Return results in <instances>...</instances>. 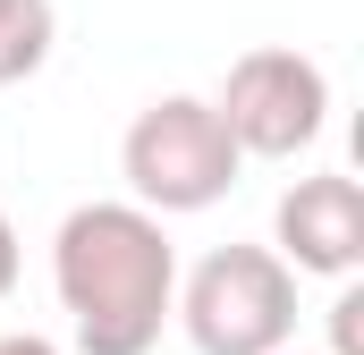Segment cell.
Wrapping results in <instances>:
<instances>
[{
  "mask_svg": "<svg viewBox=\"0 0 364 355\" xmlns=\"http://www.w3.org/2000/svg\"><path fill=\"white\" fill-rule=\"evenodd\" d=\"M51 288L85 355H153L178 305V254L161 212L144 203H77L51 237Z\"/></svg>",
  "mask_w": 364,
  "mask_h": 355,
  "instance_id": "1",
  "label": "cell"
},
{
  "mask_svg": "<svg viewBox=\"0 0 364 355\" xmlns=\"http://www.w3.org/2000/svg\"><path fill=\"white\" fill-rule=\"evenodd\" d=\"M170 313L186 322L195 355H279L296 339V271L272 246H212Z\"/></svg>",
  "mask_w": 364,
  "mask_h": 355,
  "instance_id": "2",
  "label": "cell"
},
{
  "mask_svg": "<svg viewBox=\"0 0 364 355\" xmlns=\"http://www.w3.org/2000/svg\"><path fill=\"white\" fill-rule=\"evenodd\" d=\"M237 161H246L237 136H229L220 110L195 102V93L144 102L136 127H127V144H119V170H127V186H136L144 212H212V203L237 186Z\"/></svg>",
  "mask_w": 364,
  "mask_h": 355,
  "instance_id": "3",
  "label": "cell"
},
{
  "mask_svg": "<svg viewBox=\"0 0 364 355\" xmlns=\"http://www.w3.org/2000/svg\"><path fill=\"white\" fill-rule=\"evenodd\" d=\"M220 127L237 136V153L246 161H296L322 127H331V77L305 60V51H246V60H229V85H220Z\"/></svg>",
  "mask_w": 364,
  "mask_h": 355,
  "instance_id": "4",
  "label": "cell"
},
{
  "mask_svg": "<svg viewBox=\"0 0 364 355\" xmlns=\"http://www.w3.org/2000/svg\"><path fill=\"white\" fill-rule=\"evenodd\" d=\"M279 229V263L288 271H314V279H348L364 263V186L348 170H322V178H296L272 212Z\"/></svg>",
  "mask_w": 364,
  "mask_h": 355,
  "instance_id": "5",
  "label": "cell"
},
{
  "mask_svg": "<svg viewBox=\"0 0 364 355\" xmlns=\"http://www.w3.org/2000/svg\"><path fill=\"white\" fill-rule=\"evenodd\" d=\"M51 43H60V9L51 0H0V85L43 77Z\"/></svg>",
  "mask_w": 364,
  "mask_h": 355,
  "instance_id": "6",
  "label": "cell"
},
{
  "mask_svg": "<svg viewBox=\"0 0 364 355\" xmlns=\"http://www.w3.org/2000/svg\"><path fill=\"white\" fill-rule=\"evenodd\" d=\"M17 288V229H9V212H0V296Z\"/></svg>",
  "mask_w": 364,
  "mask_h": 355,
  "instance_id": "7",
  "label": "cell"
},
{
  "mask_svg": "<svg viewBox=\"0 0 364 355\" xmlns=\"http://www.w3.org/2000/svg\"><path fill=\"white\" fill-rule=\"evenodd\" d=\"M0 355H60L51 339H34V330H17V339H0Z\"/></svg>",
  "mask_w": 364,
  "mask_h": 355,
  "instance_id": "8",
  "label": "cell"
},
{
  "mask_svg": "<svg viewBox=\"0 0 364 355\" xmlns=\"http://www.w3.org/2000/svg\"><path fill=\"white\" fill-rule=\"evenodd\" d=\"M279 355H288V347H279Z\"/></svg>",
  "mask_w": 364,
  "mask_h": 355,
  "instance_id": "9",
  "label": "cell"
}]
</instances>
